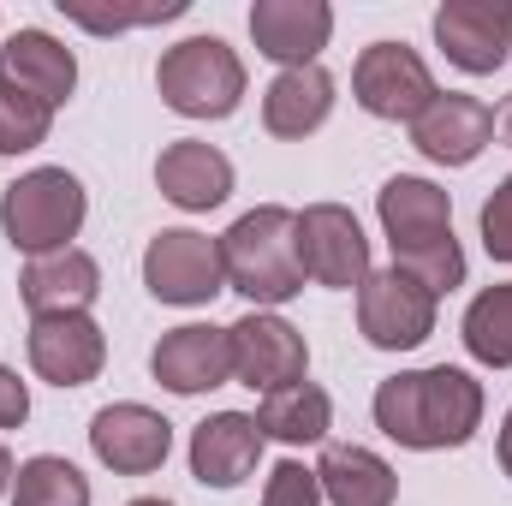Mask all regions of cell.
Segmentation results:
<instances>
[{"label": "cell", "instance_id": "cell-4", "mask_svg": "<svg viewBox=\"0 0 512 506\" xmlns=\"http://www.w3.org/2000/svg\"><path fill=\"white\" fill-rule=\"evenodd\" d=\"M155 90L185 120H227L245 102V60L221 36H185L161 54Z\"/></svg>", "mask_w": 512, "mask_h": 506}, {"label": "cell", "instance_id": "cell-18", "mask_svg": "<svg viewBox=\"0 0 512 506\" xmlns=\"http://www.w3.org/2000/svg\"><path fill=\"white\" fill-rule=\"evenodd\" d=\"M262 465V429L251 411H215L191 429V477L203 489H239Z\"/></svg>", "mask_w": 512, "mask_h": 506}, {"label": "cell", "instance_id": "cell-19", "mask_svg": "<svg viewBox=\"0 0 512 506\" xmlns=\"http://www.w3.org/2000/svg\"><path fill=\"white\" fill-rule=\"evenodd\" d=\"M102 292V262L90 251H48L30 256L18 268V298L30 316H66V310H90Z\"/></svg>", "mask_w": 512, "mask_h": 506}, {"label": "cell", "instance_id": "cell-2", "mask_svg": "<svg viewBox=\"0 0 512 506\" xmlns=\"http://www.w3.org/2000/svg\"><path fill=\"white\" fill-rule=\"evenodd\" d=\"M221 268L227 292L251 298V310H280L304 292V262H298V215L280 203H262L239 215L221 233Z\"/></svg>", "mask_w": 512, "mask_h": 506}, {"label": "cell", "instance_id": "cell-25", "mask_svg": "<svg viewBox=\"0 0 512 506\" xmlns=\"http://www.w3.org/2000/svg\"><path fill=\"white\" fill-rule=\"evenodd\" d=\"M12 506H90V477L60 453H36L12 477Z\"/></svg>", "mask_w": 512, "mask_h": 506}, {"label": "cell", "instance_id": "cell-23", "mask_svg": "<svg viewBox=\"0 0 512 506\" xmlns=\"http://www.w3.org/2000/svg\"><path fill=\"white\" fill-rule=\"evenodd\" d=\"M262 441H286V447H316L328 441L334 429V399L316 387V381H292V387H274L262 393V405L251 411Z\"/></svg>", "mask_w": 512, "mask_h": 506}, {"label": "cell", "instance_id": "cell-5", "mask_svg": "<svg viewBox=\"0 0 512 506\" xmlns=\"http://www.w3.org/2000/svg\"><path fill=\"white\" fill-rule=\"evenodd\" d=\"M143 286L155 304H173V310L209 304L215 292H227L221 239H209L197 227H161L143 251Z\"/></svg>", "mask_w": 512, "mask_h": 506}, {"label": "cell", "instance_id": "cell-9", "mask_svg": "<svg viewBox=\"0 0 512 506\" xmlns=\"http://www.w3.org/2000/svg\"><path fill=\"white\" fill-rule=\"evenodd\" d=\"M30 370L48 387H90L108 364V334L90 310H66V316H30Z\"/></svg>", "mask_w": 512, "mask_h": 506}, {"label": "cell", "instance_id": "cell-16", "mask_svg": "<svg viewBox=\"0 0 512 506\" xmlns=\"http://www.w3.org/2000/svg\"><path fill=\"white\" fill-rule=\"evenodd\" d=\"M155 185H161V197L173 209L209 215V209H221L233 197V161L203 137H179V143H167L155 155Z\"/></svg>", "mask_w": 512, "mask_h": 506}, {"label": "cell", "instance_id": "cell-28", "mask_svg": "<svg viewBox=\"0 0 512 506\" xmlns=\"http://www.w3.org/2000/svg\"><path fill=\"white\" fill-rule=\"evenodd\" d=\"M393 268L399 274H411L423 292H453V286H465V251H459V239L447 233V239H435V245H417V251H399L393 256Z\"/></svg>", "mask_w": 512, "mask_h": 506}, {"label": "cell", "instance_id": "cell-35", "mask_svg": "<svg viewBox=\"0 0 512 506\" xmlns=\"http://www.w3.org/2000/svg\"><path fill=\"white\" fill-rule=\"evenodd\" d=\"M126 506H173L167 495H137V501H126Z\"/></svg>", "mask_w": 512, "mask_h": 506}, {"label": "cell", "instance_id": "cell-33", "mask_svg": "<svg viewBox=\"0 0 512 506\" xmlns=\"http://www.w3.org/2000/svg\"><path fill=\"white\" fill-rule=\"evenodd\" d=\"M12 477H18V471H12V453H6V447H0V495H6V489H12Z\"/></svg>", "mask_w": 512, "mask_h": 506}, {"label": "cell", "instance_id": "cell-27", "mask_svg": "<svg viewBox=\"0 0 512 506\" xmlns=\"http://www.w3.org/2000/svg\"><path fill=\"white\" fill-rule=\"evenodd\" d=\"M60 12L96 36H120V30H143V24H167L185 18V0H149V6H90V0H60Z\"/></svg>", "mask_w": 512, "mask_h": 506}, {"label": "cell", "instance_id": "cell-22", "mask_svg": "<svg viewBox=\"0 0 512 506\" xmlns=\"http://www.w3.org/2000/svg\"><path fill=\"white\" fill-rule=\"evenodd\" d=\"M328 114H334V78L322 66L274 72V84L262 90V126L274 137H310L328 126Z\"/></svg>", "mask_w": 512, "mask_h": 506}, {"label": "cell", "instance_id": "cell-24", "mask_svg": "<svg viewBox=\"0 0 512 506\" xmlns=\"http://www.w3.org/2000/svg\"><path fill=\"white\" fill-rule=\"evenodd\" d=\"M459 334H465V352H471L477 364H489V370H512V280L483 286V292L471 298Z\"/></svg>", "mask_w": 512, "mask_h": 506}, {"label": "cell", "instance_id": "cell-1", "mask_svg": "<svg viewBox=\"0 0 512 506\" xmlns=\"http://www.w3.org/2000/svg\"><path fill=\"white\" fill-rule=\"evenodd\" d=\"M483 381L471 370H453V364H429V370H399L376 387L370 411H376V429L387 441L411 447V453H447V447H465L477 429H483Z\"/></svg>", "mask_w": 512, "mask_h": 506}, {"label": "cell", "instance_id": "cell-20", "mask_svg": "<svg viewBox=\"0 0 512 506\" xmlns=\"http://www.w3.org/2000/svg\"><path fill=\"white\" fill-rule=\"evenodd\" d=\"M0 78L18 84V90L36 96V102H48V108H66L72 90H78V60H72V48H66L60 36H48V30H18V36H6V48H0Z\"/></svg>", "mask_w": 512, "mask_h": 506}, {"label": "cell", "instance_id": "cell-21", "mask_svg": "<svg viewBox=\"0 0 512 506\" xmlns=\"http://www.w3.org/2000/svg\"><path fill=\"white\" fill-rule=\"evenodd\" d=\"M316 483H322V501L328 506H393L399 501L393 465H387L382 453H370V447H352V441L322 447Z\"/></svg>", "mask_w": 512, "mask_h": 506}, {"label": "cell", "instance_id": "cell-14", "mask_svg": "<svg viewBox=\"0 0 512 506\" xmlns=\"http://www.w3.org/2000/svg\"><path fill=\"white\" fill-rule=\"evenodd\" d=\"M411 143L435 167H471L495 143V108L477 96H459V90H435V102L411 120Z\"/></svg>", "mask_w": 512, "mask_h": 506}, {"label": "cell", "instance_id": "cell-11", "mask_svg": "<svg viewBox=\"0 0 512 506\" xmlns=\"http://www.w3.org/2000/svg\"><path fill=\"white\" fill-rule=\"evenodd\" d=\"M90 453L114 471V477H149L167 465L173 453V423L137 399H120V405H102L90 417Z\"/></svg>", "mask_w": 512, "mask_h": 506}, {"label": "cell", "instance_id": "cell-30", "mask_svg": "<svg viewBox=\"0 0 512 506\" xmlns=\"http://www.w3.org/2000/svg\"><path fill=\"white\" fill-rule=\"evenodd\" d=\"M477 227H483V251L495 256V262H512V173L489 191V203H483Z\"/></svg>", "mask_w": 512, "mask_h": 506}, {"label": "cell", "instance_id": "cell-15", "mask_svg": "<svg viewBox=\"0 0 512 506\" xmlns=\"http://www.w3.org/2000/svg\"><path fill=\"white\" fill-rule=\"evenodd\" d=\"M334 36V6L328 0H256L251 6V42L280 72L316 66V54Z\"/></svg>", "mask_w": 512, "mask_h": 506}, {"label": "cell", "instance_id": "cell-3", "mask_svg": "<svg viewBox=\"0 0 512 506\" xmlns=\"http://www.w3.org/2000/svg\"><path fill=\"white\" fill-rule=\"evenodd\" d=\"M84 215H90L84 179L66 167H30L0 191V227H6L12 251H24V262L48 251H72Z\"/></svg>", "mask_w": 512, "mask_h": 506}, {"label": "cell", "instance_id": "cell-6", "mask_svg": "<svg viewBox=\"0 0 512 506\" xmlns=\"http://www.w3.org/2000/svg\"><path fill=\"white\" fill-rule=\"evenodd\" d=\"M435 292H423L411 274L399 268H370V280L358 286V334L376 352H417L435 334Z\"/></svg>", "mask_w": 512, "mask_h": 506}, {"label": "cell", "instance_id": "cell-13", "mask_svg": "<svg viewBox=\"0 0 512 506\" xmlns=\"http://www.w3.org/2000/svg\"><path fill=\"white\" fill-rule=\"evenodd\" d=\"M149 376L161 381L167 393H209L221 381H233V340L227 328L215 322H185V328H167L149 352Z\"/></svg>", "mask_w": 512, "mask_h": 506}, {"label": "cell", "instance_id": "cell-12", "mask_svg": "<svg viewBox=\"0 0 512 506\" xmlns=\"http://www.w3.org/2000/svg\"><path fill=\"white\" fill-rule=\"evenodd\" d=\"M435 42L471 78L501 72L512 48V0H447L435 12Z\"/></svg>", "mask_w": 512, "mask_h": 506}, {"label": "cell", "instance_id": "cell-10", "mask_svg": "<svg viewBox=\"0 0 512 506\" xmlns=\"http://www.w3.org/2000/svg\"><path fill=\"white\" fill-rule=\"evenodd\" d=\"M227 340H233V381H245L256 393L292 387V381H304V370H310L304 334L286 316H274V310H245L227 328Z\"/></svg>", "mask_w": 512, "mask_h": 506}, {"label": "cell", "instance_id": "cell-17", "mask_svg": "<svg viewBox=\"0 0 512 506\" xmlns=\"http://www.w3.org/2000/svg\"><path fill=\"white\" fill-rule=\"evenodd\" d=\"M376 215H382V233L393 245V256L435 245V239L453 233V197L435 179H417V173H393L387 179L376 191Z\"/></svg>", "mask_w": 512, "mask_h": 506}, {"label": "cell", "instance_id": "cell-34", "mask_svg": "<svg viewBox=\"0 0 512 506\" xmlns=\"http://www.w3.org/2000/svg\"><path fill=\"white\" fill-rule=\"evenodd\" d=\"M495 131L507 137V149H512V96H507V108H501V120H495Z\"/></svg>", "mask_w": 512, "mask_h": 506}, {"label": "cell", "instance_id": "cell-26", "mask_svg": "<svg viewBox=\"0 0 512 506\" xmlns=\"http://www.w3.org/2000/svg\"><path fill=\"white\" fill-rule=\"evenodd\" d=\"M48 131H54V108L0 78V155H30L36 143H48Z\"/></svg>", "mask_w": 512, "mask_h": 506}, {"label": "cell", "instance_id": "cell-31", "mask_svg": "<svg viewBox=\"0 0 512 506\" xmlns=\"http://www.w3.org/2000/svg\"><path fill=\"white\" fill-rule=\"evenodd\" d=\"M30 417V387L18 381V370L0 364V429H18Z\"/></svg>", "mask_w": 512, "mask_h": 506}, {"label": "cell", "instance_id": "cell-7", "mask_svg": "<svg viewBox=\"0 0 512 506\" xmlns=\"http://www.w3.org/2000/svg\"><path fill=\"white\" fill-rule=\"evenodd\" d=\"M352 96H358V108L364 114H376V120H417L429 102H435V72H429V60L417 54V48H405V42H370L364 54H358V66H352Z\"/></svg>", "mask_w": 512, "mask_h": 506}, {"label": "cell", "instance_id": "cell-32", "mask_svg": "<svg viewBox=\"0 0 512 506\" xmlns=\"http://www.w3.org/2000/svg\"><path fill=\"white\" fill-rule=\"evenodd\" d=\"M501 471L512 477V411L501 417Z\"/></svg>", "mask_w": 512, "mask_h": 506}, {"label": "cell", "instance_id": "cell-8", "mask_svg": "<svg viewBox=\"0 0 512 506\" xmlns=\"http://www.w3.org/2000/svg\"><path fill=\"white\" fill-rule=\"evenodd\" d=\"M298 262H304V280H316V286H334V292L364 286L370 280V239H364L358 215L346 203L298 209Z\"/></svg>", "mask_w": 512, "mask_h": 506}, {"label": "cell", "instance_id": "cell-29", "mask_svg": "<svg viewBox=\"0 0 512 506\" xmlns=\"http://www.w3.org/2000/svg\"><path fill=\"white\" fill-rule=\"evenodd\" d=\"M262 506H322V483H316V465L304 459H280L262 483Z\"/></svg>", "mask_w": 512, "mask_h": 506}]
</instances>
